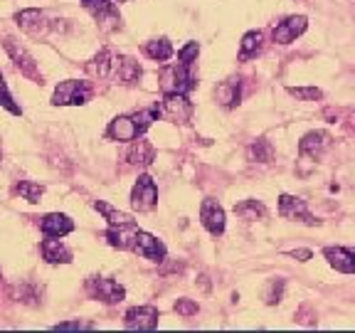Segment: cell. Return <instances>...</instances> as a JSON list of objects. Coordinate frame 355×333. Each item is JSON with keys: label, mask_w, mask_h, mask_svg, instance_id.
Returning a JSON list of instances; mask_svg holds the SVG:
<instances>
[{"label": "cell", "mask_w": 355, "mask_h": 333, "mask_svg": "<svg viewBox=\"0 0 355 333\" xmlns=\"http://www.w3.org/2000/svg\"><path fill=\"white\" fill-rule=\"evenodd\" d=\"M198 87V79L193 74V65H183V62H178V65L166 67L161 72V89L163 94L166 92H180V94H188L193 89Z\"/></svg>", "instance_id": "1"}, {"label": "cell", "mask_w": 355, "mask_h": 333, "mask_svg": "<svg viewBox=\"0 0 355 333\" xmlns=\"http://www.w3.org/2000/svg\"><path fill=\"white\" fill-rule=\"evenodd\" d=\"M158 106V114L168 121H175V123H188L193 119V101L188 99V94H180V92H166Z\"/></svg>", "instance_id": "2"}, {"label": "cell", "mask_w": 355, "mask_h": 333, "mask_svg": "<svg viewBox=\"0 0 355 333\" xmlns=\"http://www.w3.org/2000/svg\"><path fill=\"white\" fill-rule=\"evenodd\" d=\"M94 94V89L89 82H79V79H67L60 82V87L52 94V104L55 106H82L87 104Z\"/></svg>", "instance_id": "3"}, {"label": "cell", "mask_w": 355, "mask_h": 333, "mask_svg": "<svg viewBox=\"0 0 355 333\" xmlns=\"http://www.w3.org/2000/svg\"><path fill=\"white\" fill-rule=\"evenodd\" d=\"M82 6L89 15L99 22V28L104 33L121 28V15H119L116 3H111V0H82Z\"/></svg>", "instance_id": "4"}, {"label": "cell", "mask_w": 355, "mask_h": 333, "mask_svg": "<svg viewBox=\"0 0 355 333\" xmlns=\"http://www.w3.org/2000/svg\"><path fill=\"white\" fill-rule=\"evenodd\" d=\"M87 291L92 299H99L101 304H121L126 299V289L109 277H89Z\"/></svg>", "instance_id": "5"}, {"label": "cell", "mask_w": 355, "mask_h": 333, "mask_svg": "<svg viewBox=\"0 0 355 333\" xmlns=\"http://www.w3.org/2000/svg\"><path fill=\"white\" fill-rule=\"evenodd\" d=\"M6 50H8V55H10V60H12V65L20 69V74L22 77H28L30 82H37V84H42V74H40V69H37V62H35V57L30 55L25 47H20V44L15 42L12 37H6Z\"/></svg>", "instance_id": "6"}, {"label": "cell", "mask_w": 355, "mask_h": 333, "mask_svg": "<svg viewBox=\"0 0 355 333\" xmlns=\"http://www.w3.org/2000/svg\"><path fill=\"white\" fill-rule=\"evenodd\" d=\"M15 22L20 25V30L25 35H30V37L40 40V37H47L52 30V22L50 17L44 15L42 10H37V8H28V10H20L15 15Z\"/></svg>", "instance_id": "7"}, {"label": "cell", "mask_w": 355, "mask_h": 333, "mask_svg": "<svg viewBox=\"0 0 355 333\" xmlns=\"http://www.w3.org/2000/svg\"><path fill=\"white\" fill-rule=\"evenodd\" d=\"M279 215L284 220H294V222H304V225H321V220L311 215L309 205H306V200L301 198H294V195H279Z\"/></svg>", "instance_id": "8"}, {"label": "cell", "mask_w": 355, "mask_h": 333, "mask_svg": "<svg viewBox=\"0 0 355 333\" xmlns=\"http://www.w3.org/2000/svg\"><path fill=\"white\" fill-rule=\"evenodd\" d=\"M158 203V188H155V180L150 176H139L136 185L131 190V205L133 210L139 212H150Z\"/></svg>", "instance_id": "9"}, {"label": "cell", "mask_w": 355, "mask_h": 333, "mask_svg": "<svg viewBox=\"0 0 355 333\" xmlns=\"http://www.w3.org/2000/svg\"><path fill=\"white\" fill-rule=\"evenodd\" d=\"M158 318H161V314L155 306H133L123 316V326L131 331H153L158 326Z\"/></svg>", "instance_id": "10"}, {"label": "cell", "mask_w": 355, "mask_h": 333, "mask_svg": "<svg viewBox=\"0 0 355 333\" xmlns=\"http://www.w3.org/2000/svg\"><path fill=\"white\" fill-rule=\"evenodd\" d=\"M200 222H202V228L212 234V237H220L225 232V210L217 200L207 198L202 200V205H200Z\"/></svg>", "instance_id": "11"}, {"label": "cell", "mask_w": 355, "mask_h": 333, "mask_svg": "<svg viewBox=\"0 0 355 333\" xmlns=\"http://www.w3.org/2000/svg\"><path fill=\"white\" fill-rule=\"evenodd\" d=\"M131 252H136V255L144 257V259H148V262L166 259V244H163L158 237H153V234L144 232V230L136 232V242H133Z\"/></svg>", "instance_id": "12"}, {"label": "cell", "mask_w": 355, "mask_h": 333, "mask_svg": "<svg viewBox=\"0 0 355 333\" xmlns=\"http://www.w3.org/2000/svg\"><path fill=\"white\" fill-rule=\"evenodd\" d=\"M306 28H309V20H306L304 15H291V17H286V20H282L277 28H274L272 40L277 44H291L296 37H299V35L306 33Z\"/></svg>", "instance_id": "13"}, {"label": "cell", "mask_w": 355, "mask_h": 333, "mask_svg": "<svg viewBox=\"0 0 355 333\" xmlns=\"http://www.w3.org/2000/svg\"><path fill=\"white\" fill-rule=\"evenodd\" d=\"M331 146H333V139H331V133L328 131H311L299 141V153L309 155V158H313V161H318V158H321Z\"/></svg>", "instance_id": "14"}, {"label": "cell", "mask_w": 355, "mask_h": 333, "mask_svg": "<svg viewBox=\"0 0 355 333\" xmlns=\"http://www.w3.org/2000/svg\"><path fill=\"white\" fill-rule=\"evenodd\" d=\"M119 62H121V57H119L114 50H101L99 55L87 65V72L94 79H111L114 74H116Z\"/></svg>", "instance_id": "15"}, {"label": "cell", "mask_w": 355, "mask_h": 333, "mask_svg": "<svg viewBox=\"0 0 355 333\" xmlns=\"http://www.w3.org/2000/svg\"><path fill=\"white\" fill-rule=\"evenodd\" d=\"M323 257L328 259V264L340 274H355V250L350 247H326Z\"/></svg>", "instance_id": "16"}, {"label": "cell", "mask_w": 355, "mask_h": 333, "mask_svg": "<svg viewBox=\"0 0 355 333\" xmlns=\"http://www.w3.org/2000/svg\"><path fill=\"white\" fill-rule=\"evenodd\" d=\"M40 255H42L44 262L50 264H69L72 262V250L64 247L60 242V237H47L40 242Z\"/></svg>", "instance_id": "17"}, {"label": "cell", "mask_w": 355, "mask_h": 333, "mask_svg": "<svg viewBox=\"0 0 355 333\" xmlns=\"http://www.w3.org/2000/svg\"><path fill=\"white\" fill-rule=\"evenodd\" d=\"M136 232H139V228H136V222H131V225H111L109 230H106V242L111 244V247H119V250H131L133 242H136Z\"/></svg>", "instance_id": "18"}, {"label": "cell", "mask_w": 355, "mask_h": 333, "mask_svg": "<svg viewBox=\"0 0 355 333\" xmlns=\"http://www.w3.org/2000/svg\"><path fill=\"white\" fill-rule=\"evenodd\" d=\"M126 161H128V166H136V168L150 166V163L155 161L153 144L146 141V139H139V141L133 139V144L128 146V151H126Z\"/></svg>", "instance_id": "19"}, {"label": "cell", "mask_w": 355, "mask_h": 333, "mask_svg": "<svg viewBox=\"0 0 355 333\" xmlns=\"http://www.w3.org/2000/svg\"><path fill=\"white\" fill-rule=\"evenodd\" d=\"M40 230H42L44 237H64L74 230V222L62 212H50V215L42 217Z\"/></svg>", "instance_id": "20"}, {"label": "cell", "mask_w": 355, "mask_h": 333, "mask_svg": "<svg viewBox=\"0 0 355 333\" xmlns=\"http://www.w3.org/2000/svg\"><path fill=\"white\" fill-rule=\"evenodd\" d=\"M139 136L141 133H139V128H136V123H133L131 117H116L109 123V128H106V139L119 141V144L139 139Z\"/></svg>", "instance_id": "21"}, {"label": "cell", "mask_w": 355, "mask_h": 333, "mask_svg": "<svg viewBox=\"0 0 355 333\" xmlns=\"http://www.w3.org/2000/svg\"><path fill=\"white\" fill-rule=\"evenodd\" d=\"M261 47H264V35H261L259 30H250V33L242 37V42H239V62L254 60L261 52Z\"/></svg>", "instance_id": "22"}, {"label": "cell", "mask_w": 355, "mask_h": 333, "mask_svg": "<svg viewBox=\"0 0 355 333\" xmlns=\"http://www.w3.org/2000/svg\"><path fill=\"white\" fill-rule=\"evenodd\" d=\"M239 79L232 77L227 79V82H222L220 87L215 89V99L220 101L225 109H234V106L239 104Z\"/></svg>", "instance_id": "23"}, {"label": "cell", "mask_w": 355, "mask_h": 333, "mask_svg": "<svg viewBox=\"0 0 355 333\" xmlns=\"http://www.w3.org/2000/svg\"><path fill=\"white\" fill-rule=\"evenodd\" d=\"M114 77L121 84H136L141 79V65L136 60H131V57H121Z\"/></svg>", "instance_id": "24"}, {"label": "cell", "mask_w": 355, "mask_h": 333, "mask_svg": "<svg viewBox=\"0 0 355 333\" xmlns=\"http://www.w3.org/2000/svg\"><path fill=\"white\" fill-rule=\"evenodd\" d=\"M144 52H146V57H150L153 62H168L173 55H175V50H173V44L168 42V40H153V42H146Z\"/></svg>", "instance_id": "25"}, {"label": "cell", "mask_w": 355, "mask_h": 333, "mask_svg": "<svg viewBox=\"0 0 355 333\" xmlns=\"http://www.w3.org/2000/svg\"><path fill=\"white\" fill-rule=\"evenodd\" d=\"M247 158L254 163H272L274 161V146L266 139H257L254 144L247 148Z\"/></svg>", "instance_id": "26"}, {"label": "cell", "mask_w": 355, "mask_h": 333, "mask_svg": "<svg viewBox=\"0 0 355 333\" xmlns=\"http://www.w3.org/2000/svg\"><path fill=\"white\" fill-rule=\"evenodd\" d=\"M234 212H237L242 220H264L266 217V207L264 203H259V200H244V203H239V205H234Z\"/></svg>", "instance_id": "27"}, {"label": "cell", "mask_w": 355, "mask_h": 333, "mask_svg": "<svg viewBox=\"0 0 355 333\" xmlns=\"http://www.w3.org/2000/svg\"><path fill=\"white\" fill-rule=\"evenodd\" d=\"M94 207L101 212V215L106 217V222H109V225H131V222H133L131 215H126V212L116 210V207H111L109 203H104V200H96Z\"/></svg>", "instance_id": "28"}, {"label": "cell", "mask_w": 355, "mask_h": 333, "mask_svg": "<svg viewBox=\"0 0 355 333\" xmlns=\"http://www.w3.org/2000/svg\"><path fill=\"white\" fill-rule=\"evenodd\" d=\"M158 106H148V109H141L136 111V114H131L133 123H136V128H139V133H146L150 128V123L158 121Z\"/></svg>", "instance_id": "29"}, {"label": "cell", "mask_w": 355, "mask_h": 333, "mask_svg": "<svg viewBox=\"0 0 355 333\" xmlns=\"http://www.w3.org/2000/svg\"><path fill=\"white\" fill-rule=\"evenodd\" d=\"M15 193L20 195L22 200H30V203H40V198H42L44 188L40 183H33V180H20V183L15 185Z\"/></svg>", "instance_id": "30"}, {"label": "cell", "mask_w": 355, "mask_h": 333, "mask_svg": "<svg viewBox=\"0 0 355 333\" xmlns=\"http://www.w3.org/2000/svg\"><path fill=\"white\" fill-rule=\"evenodd\" d=\"M286 92L291 96H296V99H301V101H316V99H321V96H323V92L318 87H288Z\"/></svg>", "instance_id": "31"}, {"label": "cell", "mask_w": 355, "mask_h": 333, "mask_svg": "<svg viewBox=\"0 0 355 333\" xmlns=\"http://www.w3.org/2000/svg\"><path fill=\"white\" fill-rule=\"evenodd\" d=\"M0 104L6 106V109L10 111V114H15V117H20V114H22V109L15 104L12 94L8 92V84H6V77H3V74H0Z\"/></svg>", "instance_id": "32"}, {"label": "cell", "mask_w": 355, "mask_h": 333, "mask_svg": "<svg viewBox=\"0 0 355 333\" xmlns=\"http://www.w3.org/2000/svg\"><path fill=\"white\" fill-rule=\"evenodd\" d=\"M284 279H272L269 282V287H266V291H264V301L266 304H279L282 301V296H284Z\"/></svg>", "instance_id": "33"}, {"label": "cell", "mask_w": 355, "mask_h": 333, "mask_svg": "<svg viewBox=\"0 0 355 333\" xmlns=\"http://www.w3.org/2000/svg\"><path fill=\"white\" fill-rule=\"evenodd\" d=\"M198 52H200V44L198 42H188L183 50H178V62H183V65H195V60H198Z\"/></svg>", "instance_id": "34"}, {"label": "cell", "mask_w": 355, "mask_h": 333, "mask_svg": "<svg viewBox=\"0 0 355 333\" xmlns=\"http://www.w3.org/2000/svg\"><path fill=\"white\" fill-rule=\"evenodd\" d=\"M175 311L180 314V316L190 318V316H195V314H198V304H195L193 299H178L175 301Z\"/></svg>", "instance_id": "35"}, {"label": "cell", "mask_w": 355, "mask_h": 333, "mask_svg": "<svg viewBox=\"0 0 355 333\" xmlns=\"http://www.w3.org/2000/svg\"><path fill=\"white\" fill-rule=\"evenodd\" d=\"M82 328H94L92 321H62L55 326V331H82Z\"/></svg>", "instance_id": "36"}, {"label": "cell", "mask_w": 355, "mask_h": 333, "mask_svg": "<svg viewBox=\"0 0 355 333\" xmlns=\"http://www.w3.org/2000/svg\"><path fill=\"white\" fill-rule=\"evenodd\" d=\"M291 257H294V259H299V262H309L311 259V250H294V252H291Z\"/></svg>", "instance_id": "37"}, {"label": "cell", "mask_w": 355, "mask_h": 333, "mask_svg": "<svg viewBox=\"0 0 355 333\" xmlns=\"http://www.w3.org/2000/svg\"><path fill=\"white\" fill-rule=\"evenodd\" d=\"M116 3H126V0H116Z\"/></svg>", "instance_id": "38"}]
</instances>
